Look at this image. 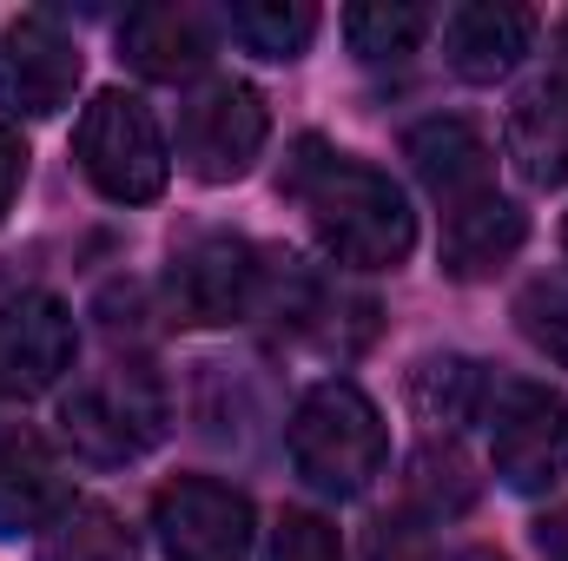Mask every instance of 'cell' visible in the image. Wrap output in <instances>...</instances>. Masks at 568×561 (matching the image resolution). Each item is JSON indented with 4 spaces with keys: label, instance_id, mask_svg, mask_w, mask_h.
<instances>
[{
    "label": "cell",
    "instance_id": "5bb4252c",
    "mask_svg": "<svg viewBox=\"0 0 568 561\" xmlns=\"http://www.w3.org/2000/svg\"><path fill=\"white\" fill-rule=\"evenodd\" d=\"M67 509H73V489H67L60 456L33 429H7L0 436V536L53 529Z\"/></svg>",
    "mask_w": 568,
    "mask_h": 561
},
{
    "label": "cell",
    "instance_id": "9a60e30c",
    "mask_svg": "<svg viewBox=\"0 0 568 561\" xmlns=\"http://www.w3.org/2000/svg\"><path fill=\"white\" fill-rule=\"evenodd\" d=\"M278 317H284V330H297V337H311L317 350H337V357H351L377 330V304L357 297V290H344L324 272H284Z\"/></svg>",
    "mask_w": 568,
    "mask_h": 561
},
{
    "label": "cell",
    "instance_id": "83f0119b",
    "mask_svg": "<svg viewBox=\"0 0 568 561\" xmlns=\"http://www.w3.org/2000/svg\"><path fill=\"white\" fill-rule=\"evenodd\" d=\"M549 93L562 100V113H568V20L556 27V73H549Z\"/></svg>",
    "mask_w": 568,
    "mask_h": 561
},
{
    "label": "cell",
    "instance_id": "d6986e66",
    "mask_svg": "<svg viewBox=\"0 0 568 561\" xmlns=\"http://www.w3.org/2000/svg\"><path fill=\"white\" fill-rule=\"evenodd\" d=\"M489 390H496V377H489L483 364H469V357H424L417 377H410V404H417L424 422H436V429L483 422Z\"/></svg>",
    "mask_w": 568,
    "mask_h": 561
},
{
    "label": "cell",
    "instance_id": "d4e9b609",
    "mask_svg": "<svg viewBox=\"0 0 568 561\" xmlns=\"http://www.w3.org/2000/svg\"><path fill=\"white\" fill-rule=\"evenodd\" d=\"M371 561H436L429 555V536L417 529V516H384L377 529H371Z\"/></svg>",
    "mask_w": 568,
    "mask_h": 561
},
{
    "label": "cell",
    "instance_id": "8fae6325",
    "mask_svg": "<svg viewBox=\"0 0 568 561\" xmlns=\"http://www.w3.org/2000/svg\"><path fill=\"white\" fill-rule=\"evenodd\" d=\"M536 47V13L509 7V0H469L443 13V60L456 80L469 86H496L523 67V53Z\"/></svg>",
    "mask_w": 568,
    "mask_h": 561
},
{
    "label": "cell",
    "instance_id": "ac0fdd59",
    "mask_svg": "<svg viewBox=\"0 0 568 561\" xmlns=\"http://www.w3.org/2000/svg\"><path fill=\"white\" fill-rule=\"evenodd\" d=\"M429 27H436V13L417 0H357L344 13V40L364 67H404L429 40Z\"/></svg>",
    "mask_w": 568,
    "mask_h": 561
},
{
    "label": "cell",
    "instance_id": "e0dca14e",
    "mask_svg": "<svg viewBox=\"0 0 568 561\" xmlns=\"http://www.w3.org/2000/svg\"><path fill=\"white\" fill-rule=\"evenodd\" d=\"M509 159L529 185H562L568 178V113L549 93V80L509 106Z\"/></svg>",
    "mask_w": 568,
    "mask_h": 561
},
{
    "label": "cell",
    "instance_id": "30bf717a",
    "mask_svg": "<svg viewBox=\"0 0 568 561\" xmlns=\"http://www.w3.org/2000/svg\"><path fill=\"white\" fill-rule=\"evenodd\" d=\"M80 330L53 290H20L0 304V397H40L73 370Z\"/></svg>",
    "mask_w": 568,
    "mask_h": 561
},
{
    "label": "cell",
    "instance_id": "f546056e",
    "mask_svg": "<svg viewBox=\"0 0 568 561\" xmlns=\"http://www.w3.org/2000/svg\"><path fill=\"white\" fill-rule=\"evenodd\" d=\"M562 245H568V218H562Z\"/></svg>",
    "mask_w": 568,
    "mask_h": 561
},
{
    "label": "cell",
    "instance_id": "603a6c76",
    "mask_svg": "<svg viewBox=\"0 0 568 561\" xmlns=\"http://www.w3.org/2000/svg\"><path fill=\"white\" fill-rule=\"evenodd\" d=\"M516 324L523 337L568 370V272H542L516 290Z\"/></svg>",
    "mask_w": 568,
    "mask_h": 561
},
{
    "label": "cell",
    "instance_id": "ffe728a7",
    "mask_svg": "<svg viewBox=\"0 0 568 561\" xmlns=\"http://www.w3.org/2000/svg\"><path fill=\"white\" fill-rule=\"evenodd\" d=\"M225 33L258 60H297L317 33V7H304V0H232Z\"/></svg>",
    "mask_w": 568,
    "mask_h": 561
},
{
    "label": "cell",
    "instance_id": "7a4b0ae2",
    "mask_svg": "<svg viewBox=\"0 0 568 561\" xmlns=\"http://www.w3.org/2000/svg\"><path fill=\"white\" fill-rule=\"evenodd\" d=\"M284 449H291V469H297L317 496L351 502V496H364V489L384 476V462H390V429H384V410H377L357 384L331 377V384H311V390L297 397V410L284 422Z\"/></svg>",
    "mask_w": 568,
    "mask_h": 561
},
{
    "label": "cell",
    "instance_id": "f1b7e54d",
    "mask_svg": "<svg viewBox=\"0 0 568 561\" xmlns=\"http://www.w3.org/2000/svg\"><path fill=\"white\" fill-rule=\"evenodd\" d=\"M456 561H503V555H489V549H469V555H456Z\"/></svg>",
    "mask_w": 568,
    "mask_h": 561
},
{
    "label": "cell",
    "instance_id": "cb8c5ba5",
    "mask_svg": "<svg viewBox=\"0 0 568 561\" xmlns=\"http://www.w3.org/2000/svg\"><path fill=\"white\" fill-rule=\"evenodd\" d=\"M265 561H344V542H337V529H331L324 516H311V509H284L278 529H272Z\"/></svg>",
    "mask_w": 568,
    "mask_h": 561
},
{
    "label": "cell",
    "instance_id": "5b68a950",
    "mask_svg": "<svg viewBox=\"0 0 568 561\" xmlns=\"http://www.w3.org/2000/svg\"><path fill=\"white\" fill-rule=\"evenodd\" d=\"M272 140V113L265 93L252 80L212 73L179 100V159L199 185H232L258 165V152Z\"/></svg>",
    "mask_w": 568,
    "mask_h": 561
},
{
    "label": "cell",
    "instance_id": "9c48e42d",
    "mask_svg": "<svg viewBox=\"0 0 568 561\" xmlns=\"http://www.w3.org/2000/svg\"><path fill=\"white\" fill-rule=\"evenodd\" d=\"M80 86V47L53 13H20L0 33V100L20 120H53Z\"/></svg>",
    "mask_w": 568,
    "mask_h": 561
},
{
    "label": "cell",
    "instance_id": "4fadbf2b",
    "mask_svg": "<svg viewBox=\"0 0 568 561\" xmlns=\"http://www.w3.org/2000/svg\"><path fill=\"white\" fill-rule=\"evenodd\" d=\"M212 40H219L212 20L185 0H152L120 20V53L145 80H192L212 60Z\"/></svg>",
    "mask_w": 568,
    "mask_h": 561
},
{
    "label": "cell",
    "instance_id": "8992f818",
    "mask_svg": "<svg viewBox=\"0 0 568 561\" xmlns=\"http://www.w3.org/2000/svg\"><path fill=\"white\" fill-rule=\"evenodd\" d=\"M165 297H172V317H185L199 330L245 324L265 304V258L239 232H192L172 245Z\"/></svg>",
    "mask_w": 568,
    "mask_h": 561
},
{
    "label": "cell",
    "instance_id": "7c38bea8",
    "mask_svg": "<svg viewBox=\"0 0 568 561\" xmlns=\"http://www.w3.org/2000/svg\"><path fill=\"white\" fill-rule=\"evenodd\" d=\"M404 159L417 165L424 192L443 212H456V205L496 192V145H489L483 126H469V120L436 113L424 126H410V133H404Z\"/></svg>",
    "mask_w": 568,
    "mask_h": 561
},
{
    "label": "cell",
    "instance_id": "6da1fadb",
    "mask_svg": "<svg viewBox=\"0 0 568 561\" xmlns=\"http://www.w3.org/2000/svg\"><path fill=\"white\" fill-rule=\"evenodd\" d=\"M284 192L304 205L317 245L344 272H397L417 245V212L404 185L364 159H344L324 140H304L284 165Z\"/></svg>",
    "mask_w": 568,
    "mask_h": 561
},
{
    "label": "cell",
    "instance_id": "4316f807",
    "mask_svg": "<svg viewBox=\"0 0 568 561\" xmlns=\"http://www.w3.org/2000/svg\"><path fill=\"white\" fill-rule=\"evenodd\" d=\"M536 549H542L549 561H568V502H562V509H549V516L536 522Z\"/></svg>",
    "mask_w": 568,
    "mask_h": 561
},
{
    "label": "cell",
    "instance_id": "484cf974",
    "mask_svg": "<svg viewBox=\"0 0 568 561\" xmlns=\"http://www.w3.org/2000/svg\"><path fill=\"white\" fill-rule=\"evenodd\" d=\"M20 185H27V140H20L13 120H0V218L13 212Z\"/></svg>",
    "mask_w": 568,
    "mask_h": 561
},
{
    "label": "cell",
    "instance_id": "2e32d148",
    "mask_svg": "<svg viewBox=\"0 0 568 561\" xmlns=\"http://www.w3.org/2000/svg\"><path fill=\"white\" fill-rule=\"evenodd\" d=\"M523 238H529V218H523L516 198H503V192L469 198V205H456V212L443 218V272L463 278V284L496 278V272L523 252Z\"/></svg>",
    "mask_w": 568,
    "mask_h": 561
},
{
    "label": "cell",
    "instance_id": "7402d4cb",
    "mask_svg": "<svg viewBox=\"0 0 568 561\" xmlns=\"http://www.w3.org/2000/svg\"><path fill=\"white\" fill-rule=\"evenodd\" d=\"M404 489H410V516H417V522H449V516H463V509L476 502V476H469V462L456 456V442L417 449Z\"/></svg>",
    "mask_w": 568,
    "mask_h": 561
},
{
    "label": "cell",
    "instance_id": "ba28073f",
    "mask_svg": "<svg viewBox=\"0 0 568 561\" xmlns=\"http://www.w3.org/2000/svg\"><path fill=\"white\" fill-rule=\"evenodd\" d=\"M152 536L165 561H245L258 516L252 496L219 476H179L152 496Z\"/></svg>",
    "mask_w": 568,
    "mask_h": 561
},
{
    "label": "cell",
    "instance_id": "52a82bcc",
    "mask_svg": "<svg viewBox=\"0 0 568 561\" xmlns=\"http://www.w3.org/2000/svg\"><path fill=\"white\" fill-rule=\"evenodd\" d=\"M489 462L516 496H542L568 482V397L549 384H503L489 390Z\"/></svg>",
    "mask_w": 568,
    "mask_h": 561
},
{
    "label": "cell",
    "instance_id": "44dd1931",
    "mask_svg": "<svg viewBox=\"0 0 568 561\" xmlns=\"http://www.w3.org/2000/svg\"><path fill=\"white\" fill-rule=\"evenodd\" d=\"M40 561H140V555H133L126 522H120L106 502H73V509L47 529Z\"/></svg>",
    "mask_w": 568,
    "mask_h": 561
},
{
    "label": "cell",
    "instance_id": "277c9868",
    "mask_svg": "<svg viewBox=\"0 0 568 561\" xmlns=\"http://www.w3.org/2000/svg\"><path fill=\"white\" fill-rule=\"evenodd\" d=\"M73 159H80L87 185L113 205H152L165 192V172H172V152H165L152 106L126 86L93 93V106L73 126Z\"/></svg>",
    "mask_w": 568,
    "mask_h": 561
},
{
    "label": "cell",
    "instance_id": "3957f363",
    "mask_svg": "<svg viewBox=\"0 0 568 561\" xmlns=\"http://www.w3.org/2000/svg\"><path fill=\"white\" fill-rule=\"evenodd\" d=\"M60 436L93 469L140 462L145 449L165 436V390H159V377L145 364H113V370L80 377L60 397Z\"/></svg>",
    "mask_w": 568,
    "mask_h": 561
}]
</instances>
